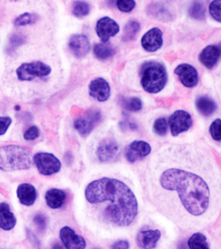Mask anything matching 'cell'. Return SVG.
Here are the masks:
<instances>
[{"label":"cell","mask_w":221,"mask_h":249,"mask_svg":"<svg viewBox=\"0 0 221 249\" xmlns=\"http://www.w3.org/2000/svg\"><path fill=\"white\" fill-rule=\"evenodd\" d=\"M143 183L153 205L182 229H204L220 215V168L204 148L163 146L151 157Z\"/></svg>","instance_id":"6da1fadb"},{"label":"cell","mask_w":221,"mask_h":249,"mask_svg":"<svg viewBox=\"0 0 221 249\" xmlns=\"http://www.w3.org/2000/svg\"><path fill=\"white\" fill-rule=\"evenodd\" d=\"M88 202L100 206L104 219L118 227L131 225L138 213L135 194L122 181L104 178L90 182L85 190Z\"/></svg>","instance_id":"7a4b0ae2"},{"label":"cell","mask_w":221,"mask_h":249,"mask_svg":"<svg viewBox=\"0 0 221 249\" xmlns=\"http://www.w3.org/2000/svg\"><path fill=\"white\" fill-rule=\"evenodd\" d=\"M140 83L143 89L149 93H157L162 91L168 83V72L160 62H145L139 69Z\"/></svg>","instance_id":"3957f363"},{"label":"cell","mask_w":221,"mask_h":249,"mask_svg":"<svg viewBox=\"0 0 221 249\" xmlns=\"http://www.w3.org/2000/svg\"><path fill=\"white\" fill-rule=\"evenodd\" d=\"M33 164L32 153L26 147L17 145L0 147V169L4 171L24 170Z\"/></svg>","instance_id":"277c9868"},{"label":"cell","mask_w":221,"mask_h":249,"mask_svg":"<svg viewBox=\"0 0 221 249\" xmlns=\"http://www.w3.org/2000/svg\"><path fill=\"white\" fill-rule=\"evenodd\" d=\"M51 71L50 66L40 61L22 64L16 71L18 79L23 81H32L36 77H46Z\"/></svg>","instance_id":"5b68a950"},{"label":"cell","mask_w":221,"mask_h":249,"mask_svg":"<svg viewBox=\"0 0 221 249\" xmlns=\"http://www.w3.org/2000/svg\"><path fill=\"white\" fill-rule=\"evenodd\" d=\"M102 120V113L97 109H90L83 116L76 119L73 126L82 136H87L92 132Z\"/></svg>","instance_id":"8992f818"},{"label":"cell","mask_w":221,"mask_h":249,"mask_svg":"<svg viewBox=\"0 0 221 249\" xmlns=\"http://www.w3.org/2000/svg\"><path fill=\"white\" fill-rule=\"evenodd\" d=\"M34 161L40 174L49 176L59 172L61 163L53 154L39 153L34 157Z\"/></svg>","instance_id":"52a82bcc"},{"label":"cell","mask_w":221,"mask_h":249,"mask_svg":"<svg viewBox=\"0 0 221 249\" xmlns=\"http://www.w3.org/2000/svg\"><path fill=\"white\" fill-rule=\"evenodd\" d=\"M193 124L191 115L186 111L176 110L169 119L170 132L173 136H177L182 132L187 131Z\"/></svg>","instance_id":"ba28073f"},{"label":"cell","mask_w":221,"mask_h":249,"mask_svg":"<svg viewBox=\"0 0 221 249\" xmlns=\"http://www.w3.org/2000/svg\"><path fill=\"white\" fill-rule=\"evenodd\" d=\"M119 147L117 142L112 138L102 140L97 148L96 156L101 162L115 161L119 155Z\"/></svg>","instance_id":"9c48e42d"},{"label":"cell","mask_w":221,"mask_h":249,"mask_svg":"<svg viewBox=\"0 0 221 249\" xmlns=\"http://www.w3.org/2000/svg\"><path fill=\"white\" fill-rule=\"evenodd\" d=\"M150 144L142 140H136L126 147L125 156L127 160L130 163H135L147 157L151 152Z\"/></svg>","instance_id":"30bf717a"},{"label":"cell","mask_w":221,"mask_h":249,"mask_svg":"<svg viewBox=\"0 0 221 249\" xmlns=\"http://www.w3.org/2000/svg\"><path fill=\"white\" fill-rule=\"evenodd\" d=\"M119 30L118 23L109 17L102 18L96 23V33L102 43L107 42L111 37L116 36Z\"/></svg>","instance_id":"8fae6325"},{"label":"cell","mask_w":221,"mask_h":249,"mask_svg":"<svg viewBox=\"0 0 221 249\" xmlns=\"http://www.w3.org/2000/svg\"><path fill=\"white\" fill-rule=\"evenodd\" d=\"M174 72L184 87L193 88L199 83V73L197 69L189 64H180Z\"/></svg>","instance_id":"7c38bea8"},{"label":"cell","mask_w":221,"mask_h":249,"mask_svg":"<svg viewBox=\"0 0 221 249\" xmlns=\"http://www.w3.org/2000/svg\"><path fill=\"white\" fill-rule=\"evenodd\" d=\"M163 43V32L158 27L151 29L141 39V46L147 52L153 53L160 50Z\"/></svg>","instance_id":"4fadbf2b"},{"label":"cell","mask_w":221,"mask_h":249,"mask_svg":"<svg viewBox=\"0 0 221 249\" xmlns=\"http://www.w3.org/2000/svg\"><path fill=\"white\" fill-rule=\"evenodd\" d=\"M110 92L109 84L103 78H97L91 81L89 85L90 96L100 102L107 101L110 96Z\"/></svg>","instance_id":"5bb4252c"},{"label":"cell","mask_w":221,"mask_h":249,"mask_svg":"<svg viewBox=\"0 0 221 249\" xmlns=\"http://www.w3.org/2000/svg\"><path fill=\"white\" fill-rule=\"evenodd\" d=\"M60 236L62 242L68 249H84L86 246L85 239L68 227H63L61 230Z\"/></svg>","instance_id":"9a60e30c"},{"label":"cell","mask_w":221,"mask_h":249,"mask_svg":"<svg viewBox=\"0 0 221 249\" xmlns=\"http://www.w3.org/2000/svg\"><path fill=\"white\" fill-rule=\"evenodd\" d=\"M68 46L73 55L83 58L90 52L91 46L88 37L83 35H74L69 39Z\"/></svg>","instance_id":"2e32d148"},{"label":"cell","mask_w":221,"mask_h":249,"mask_svg":"<svg viewBox=\"0 0 221 249\" xmlns=\"http://www.w3.org/2000/svg\"><path fill=\"white\" fill-rule=\"evenodd\" d=\"M161 231L159 230H147L139 231L137 233L136 244L139 248L143 249H154L156 247L157 243L160 240Z\"/></svg>","instance_id":"e0dca14e"},{"label":"cell","mask_w":221,"mask_h":249,"mask_svg":"<svg viewBox=\"0 0 221 249\" xmlns=\"http://www.w3.org/2000/svg\"><path fill=\"white\" fill-rule=\"evenodd\" d=\"M221 48L217 45H209L199 54V61L207 69H212L221 57Z\"/></svg>","instance_id":"ac0fdd59"},{"label":"cell","mask_w":221,"mask_h":249,"mask_svg":"<svg viewBox=\"0 0 221 249\" xmlns=\"http://www.w3.org/2000/svg\"><path fill=\"white\" fill-rule=\"evenodd\" d=\"M17 196L21 203L25 206H32L37 197V192L35 188L30 184H20L17 189Z\"/></svg>","instance_id":"d6986e66"},{"label":"cell","mask_w":221,"mask_h":249,"mask_svg":"<svg viewBox=\"0 0 221 249\" xmlns=\"http://www.w3.org/2000/svg\"><path fill=\"white\" fill-rule=\"evenodd\" d=\"M17 219L6 202L0 203V228L4 231H11L15 227Z\"/></svg>","instance_id":"ffe728a7"},{"label":"cell","mask_w":221,"mask_h":249,"mask_svg":"<svg viewBox=\"0 0 221 249\" xmlns=\"http://www.w3.org/2000/svg\"><path fill=\"white\" fill-rule=\"evenodd\" d=\"M45 198L46 203L49 207L57 209L65 203L67 194L63 190L53 188L46 192Z\"/></svg>","instance_id":"44dd1931"},{"label":"cell","mask_w":221,"mask_h":249,"mask_svg":"<svg viewBox=\"0 0 221 249\" xmlns=\"http://www.w3.org/2000/svg\"><path fill=\"white\" fill-rule=\"evenodd\" d=\"M195 105L200 114L205 117L211 116L217 108L216 103L207 96L198 97Z\"/></svg>","instance_id":"7402d4cb"},{"label":"cell","mask_w":221,"mask_h":249,"mask_svg":"<svg viewBox=\"0 0 221 249\" xmlns=\"http://www.w3.org/2000/svg\"><path fill=\"white\" fill-rule=\"evenodd\" d=\"M188 14L191 18L195 20L203 21L206 18V8L203 1L195 0L189 6Z\"/></svg>","instance_id":"603a6c76"},{"label":"cell","mask_w":221,"mask_h":249,"mask_svg":"<svg viewBox=\"0 0 221 249\" xmlns=\"http://www.w3.org/2000/svg\"><path fill=\"white\" fill-rule=\"evenodd\" d=\"M115 50L109 44L100 43L96 44L94 48V53L98 59L105 61L111 58L115 54Z\"/></svg>","instance_id":"cb8c5ba5"},{"label":"cell","mask_w":221,"mask_h":249,"mask_svg":"<svg viewBox=\"0 0 221 249\" xmlns=\"http://www.w3.org/2000/svg\"><path fill=\"white\" fill-rule=\"evenodd\" d=\"M188 247L191 249H208L209 245L207 237L203 233L196 232L190 237L187 242Z\"/></svg>","instance_id":"d4e9b609"},{"label":"cell","mask_w":221,"mask_h":249,"mask_svg":"<svg viewBox=\"0 0 221 249\" xmlns=\"http://www.w3.org/2000/svg\"><path fill=\"white\" fill-rule=\"evenodd\" d=\"M140 23L136 20H130L124 27L122 40L124 42L132 40L135 38L139 31L140 30Z\"/></svg>","instance_id":"484cf974"},{"label":"cell","mask_w":221,"mask_h":249,"mask_svg":"<svg viewBox=\"0 0 221 249\" xmlns=\"http://www.w3.org/2000/svg\"><path fill=\"white\" fill-rule=\"evenodd\" d=\"M121 105L126 110L131 112H137L143 107L142 101L137 97H123L121 99Z\"/></svg>","instance_id":"4316f807"},{"label":"cell","mask_w":221,"mask_h":249,"mask_svg":"<svg viewBox=\"0 0 221 249\" xmlns=\"http://www.w3.org/2000/svg\"><path fill=\"white\" fill-rule=\"evenodd\" d=\"M90 6L84 1H75L73 2L72 7L73 15L75 17L81 18L86 17L90 13Z\"/></svg>","instance_id":"83f0119b"},{"label":"cell","mask_w":221,"mask_h":249,"mask_svg":"<svg viewBox=\"0 0 221 249\" xmlns=\"http://www.w3.org/2000/svg\"><path fill=\"white\" fill-rule=\"evenodd\" d=\"M37 19V15L26 13L19 16L15 19V25L17 26H24V25L32 24L35 23Z\"/></svg>","instance_id":"f1b7e54d"},{"label":"cell","mask_w":221,"mask_h":249,"mask_svg":"<svg viewBox=\"0 0 221 249\" xmlns=\"http://www.w3.org/2000/svg\"><path fill=\"white\" fill-rule=\"evenodd\" d=\"M153 130L157 135L164 136L166 135L168 130V124L166 118L157 119L153 124Z\"/></svg>","instance_id":"f546056e"},{"label":"cell","mask_w":221,"mask_h":249,"mask_svg":"<svg viewBox=\"0 0 221 249\" xmlns=\"http://www.w3.org/2000/svg\"><path fill=\"white\" fill-rule=\"evenodd\" d=\"M153 7V10H151V11H152V14L155 18L164 21L170 20V17H171V15L168 9L160 5H156Z\"/></svg>","instance_id":"4dcf8cb0"},{"label":"cell","mask_w":221,"mask_h":249,"mask_svg":"<svg viewBox=\"0 0 221 249\" xmlns=\"http://www.w3.org/2000/svg\"><path fill=\"white\" fill-rule=\"evenodd\" d=\"M116 4L120 11L126 13H130L136 7L135 0H116Z\"/></svg>","instance_id":"1f68e13d"},{"label":"cell","mask_w":221,"mask_h":249,"mask_svg":"<svg viewBox=\"0 0 221 249\" xmlns=\"http://www.w3.org/2000/svg\"><path fill=\"white\" fill-rule=\"evenodd\" d=\"M221 119H217L213 121L212 124L209 126V133H210L211 137L215 141L220 142L221 140Z\"/></svg>","instance_id":"d6a6232c"},{"label":"cell","mask_w":221,"mask_h":249,"mask_svg":"<svg viewBox=\"0 0 221 249\" xmlns=\"http://www.w3.org/2000/svg\"><path fill=\"white\" fill-rule=\"evenodd\" d=\"M221 0H213L209 6V13L213 18L218 22H221Z\"/></svg>","instance_id":"836d02e7"},{"label":"cell","mask_w":221,"mask_h":249,"mask_svg":"<svg viewBox=\"0 0 221 249\" xmlns=\"http://www.w3.org/2000/svg\"><path fill=\"white\" fill-rule=\"evenodd\" d=\"M39 134L40 131L37 126H32L25 132L24 138L26 140L32 141V140L36 139L39 136Z\"/></svg>","instance_id":"e575fe53"},{"label":"cell","mask_w":221,"mask_h":249,"mask_svg":"<svg viewBox=\"0 0 221 249\" xmlns=\"http://www.w3.org/2000/svg\"><path fill=\"white\" fill-rule=\"evenodd\" d=\"M12 123V119L9 117H0V136L6 133Z\"/></svg>","instance_id":"d590c367"},{"label":"cell","mask_w":221,"mask_h":249,"mask_svg":"<svg viewBox=\"0 0 221 249\" xmlns=\"http://www.w3.org/2000/svg\"><path fill=\"white\" fill-rule=\"evenodd\" d=\"M25 41L26 40H25L24 36H21V35H14L11 37L9 43H10L11 48H15L24 44Z\"/></svg>","instance_id":"8d00e7d4"},{"label":"cell","mask_w":221,"mask_h":249,"mask_svg":"<svg viewBox=\"0 0 221 249\" xmlns=\"http://www.w3.org/2000/svg\"><path fill=\"white\" fill-rule=\"evenodd\" d=\"M34 221L35 225L37 226L38 229L41 230V231L46 229V226H47V219L43 215H40V214L36 215L34 217Z\"/></svg>","instance_id":"74e56055"},{"label":"cell","mask_w":221,"mask_h":249,"mask_svg":"<svg viewBox=\"0 0 221 249\" xmlns=\"http://www.w3.org/2000/svg\"><path fill=\"white\" fill-rule=\"evenodd\" d=\"M111 247L114 249H128L129 248L130 245L129 241L127 240H119L114 243Z\"/></svg>","instance_id":"f35d334b"}]
</instances>
